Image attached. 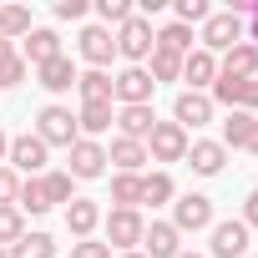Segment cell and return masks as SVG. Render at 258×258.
Wrapping results in <instances>:
<instances>
[{"label":"cell","instance_id":"obj_12","mask_svg":"<svg viewBox=\"0 0 258 258\" xmlns=\"http://www.w3.org/2000/svg\"><path fill=\"white\" fill-rule=\"evenodd\" d=\"M66 157H71V162H66L71 182H76V177H81V182H91V177H101V172H106V147H101V142H86V137H81Z\"/></svg>","mask_w":258,"mask_h":258},{"label":"cell","instance_id":"obj_36","mask_svg":"<svg viewBox=\"0 0 258 258\" xmlns=\"http://www.w3.org/2000/svg\"><path fill=\"white\" fill-rule=\"evenodd\" d=\"M26 71H31V66L21 61V51H16V56H6V61H0V91L21 86V81H26Z\"/></svg>","mask_w":258,"mask_h":258},{"label":"cell","instance_id":"obj_23","mask_svg":"<svg viewBox=\"0 0 258 258\" xmlns=\"http://www.w3.org/2000/svg\"><path fill=\"white\" fill-rule=\"evenodd\" d=\"M253 126H258V116H248V111H228V116H223V147H228V152H233V147H248Z\"/></svg>","mask_w":258,"mask_h":258},{"label":"cell","instance_id":"obj_15","mask_svg":"<svg viewBox=\"0 0 258 258\" xmlns=\"http://www.w3.org/2000/svg\"><path fill=\"white\" fill-rule=\"evenodd\" d=\"M218 76H228V81H253V76H258V46L238 41L233 51H223V56H218Z\"/></svg>","mask_w":258,"mask_h":258},{"label":"cell","instance_id":"obj_46","mask_svg":"<svg viewBox=\"0 0 258 258\" xmlns=\"http://www.w3.org/2000/svg\"><path fill=\"white\" fill-rule=\"evenodd\" d=\"M116 258H147V253H137V248H132V253H116Z\"/></svg>","mask_w":258,"mask_h":258},{"label":"cell","instance_id":"obj_7","mask_svg":"<svg viewBox=\"0 0 258 258\" xmlns=\"http://www.w3.org/2000/svg\"><path fill=\"white\" fill-rule=\"evenodd\" d=\"M198 41H203V51H213V56H218V51H233V46L243 41V16L213 11V16L203 21V36H198Z\"/></svg>","mask_w":258,"mask_h":258},{"label":"cell","instance_id":"obj_10","mask_svg":"<svg viewBox=\"0 0 258 258\" xmlns=\"http://www.w3.org/2000/svg\"><path fill=\"white\" fill-rule=\"evenodd\" d=\"M76 51H81V61H86L91 71H106V66H111V56H116V41H111V31H106V26H81Z\"/></svg>","mask_w":258,"mask_h":258},{"label":"cell","instance_id":"obj_31","mask_svg":"<svg viewBox=\"0 0 258 258\" xmlns=\"http://www.w3.org/2000/svg\"><path fill=\"white\" fill-rule=\"evenodd\" d=\"M142 203H147V208L172 203V177H167V172H147V177H142Z\"/></svg>","mask_w":258,"mask_h":258},{"label":"cell","instance_id":"obj_39","mask_svg":"<svg viewBox=\"0 0 258 258\" xmlns=\"http://www.w3.org/2000/svg\"><path fill=\"white\" fill-rule=\"evenodd\" d=\"M56 21H86V0H56Z\"/></svg>","mask_w":258,"mask_h":258},{"label":"cell","instance_id":"obj_22","mask_svg":"<svg viewBox=\"0 0 258 258\" xmlns=\"http://www.w3.org/2000/svg\"><path fill=\"white\" fill-rule=\"evenodd\" d=\"M152 126H157L152 106H116V132H121V137L147 142V137H152Z\"/></svg>","mask_w":258,"mask_h":258},{"label":"cell","instance_id":"obj_28","mask_svg":"<svg viewBox=\"0 0 258 258\" xmlns=\"http://www.w3.org/2000/svg\"><path fill=\"white\" fill-rule=\"evenodd\" d=\"M147 76H152V81H182V56L152 46V56H147Z\"/></svg>","mask_w":258,"mask_h":258},{"label":"cell","instance_id":"obj_18","mask_svg":"<svg viewBox=\"0 0 258 258\" xmlns=\"http://www.w3.org/2000/svg\"><path fill=\"white\" fill-rule=\"evenodd\" d=\"M106 162H111L116 172H132V177H142V167H147L152 157H147V142H132V137H116V142L106 147Z\"/></svg>","mask_w":258,"mask_h":258},{"label":"cell","instance_id":"obj_29","mask_svg":"<svg viewBox=\"0 0 258 258\" xmlns=\"http://www.w3.org/2000/svg\"><path fill=\"white\" fill-rule=\"evenodd\" d=\"M16 208H21V213H36V218H41V213H51L46 182H41V177H26V182H21V198H16Z\"/></svg>","mask_w":258,"mask_h":258},{"label":"cell","instance_id":"obj_40","mask_svg":"<svg viewBox=\"0 0 258 258\" xmlns=\"http://www.w3.org/2000/svg\"><path fill=\"white\" fill-rule=\"evenodd\" d=\"M238 111H248V116L258 111V76H253V81H243V96H238Z\"/></svg>","mask_w":258,"mask_h":258},{"label":"cell","instance_id":"obj_20","mask_svg":"<svg viewBox=\"0 0 258 258\" xmlns=\"http://www.w3.org/2000/svg\"><path fill=\"white\" fill-rule=\"evenodd\" d=\"M111 121H116V106H111V101H81V111H76V132H81L86 142H96Z\"/></svg>","mask_w":258,"mask_h":258},{"label":"cell","instance_id":"obj_45","mask_svg":"<svg viewBox=\"0 0 258 258\" xmlns=\"http://www.w3.org/2000/svg\"><path fill=\"white\" fill-rule=\"evenodd\" d=\"M248 152H253V157H258V126H253V137H248Z\"/></svg>","mask_w":258,"mask_h":258},{"label":"cell","instance_id":"obj_43","mask_svg":"<svg viewBox=\"0 0 258 258\" xmlns=\"http://www.w3.org/2000/svg\"><path fill=\"white\" fill-rule=\"evenodd\" d=\"M6 152H11V137H6V132H0V167H6Z\"/></svg>","mask_w":258,"mask_h":258},{"label":"cell","instance_id":"obj_14","mask_svg":"<svg viewBox=\"0 0 258 258\" xmlns=\"http://www.w3.org/2000/svg\"><path fill=\"white\" fill-rule=\"evenodd\" d=\"M142 253H147V258H177V253H182V233H177L167 218H152L147 233H142Z\"/></svg>","mask_w":258,"mask_h":258},{"label":"cell","instance_id":"obj_33","mask_svg":"<svg viewBox=\"0 0 258 258\" xmlns=\"http://www.w3.org/2000/svg\"><path fill=\"white\" fill-rule=\"evenodd\" d=\"M16 238H26V213L21 208H0V248H11Z\"/></svg>","mask_w":258,"mask_h":258},{"label":"cell","instance_id":"obj_26","mask_svg":"<svg viewBox=\"0 0 258 258\" xmlns=\"http://www.w3.org/2000/svg\"><path fill=\"white\" fill-rule=\"evenodd\" d=\"M76 91H81V101H111V76L106 71H76Z\"/></svg>","mask_w":258,"mask_h":258},{"label":"cell","instance_id":"obj_9","mask_svg":"<svg viewBox=\"0 0 258 258\" xmlns=\"http://www.w3.org/2000/svg\"><path fill=\"white\" fill-rule=\"evenodd\" d=\"M147 157L152 162H182L187 157V132L177 121H157L152 137H147Z\"/></svg>","mask_w":258,"mask_h":258},{"label":"cell","instance_id":"obj_34","mask_svg":"<svg viewBox=\"0 0 258 258\" xmlns=\"http://www.w3.org/2000/svg\"><path fill=\"white\" fill-rule=\"evenodd\" d=\"M41 182H46V198H51V208L76 198V192H71V172H41Z\"/></svg>","mask_w":258,"mask_h":258},{"label":"cell","instance_id":"obj_37","mask_svg":"<svg viewBox=\"0 0 258 258\" xmlns=\"http://www.w3.org/2000/svg\"><path fill=\"white\" fill-rule=\"evenodd\" d=\"M16 198H21V172L0 167V208H16Z\"/></svg>","mask_w":258,"mask_h":258},{"label":"cell","instance_id":"obj_11","mask_svg":"<svg viewBox=\"0 0 258 258\" xmlns=\"http://www.w3.org/2000/svg\"><path fill=\"white\" fill-rule=\"evenodd\" d=\"M172 121L182 126V132H187V126H192V132H198V126H208V121H213V96H208V91H177Z\"/></svg>","mask_w":258,"mask_h":258},{"label":"cell","instance_id":"obj_3","mask_svg":"<svg viewBox=\"0 0 258 258\" xmlns=\"http://www.w3.org/2000/svg\"><path fill=\"white\" fill-rule=\"evenodd\" d=\"M152 91H157V81L147 76V66H121L111 76V101L116 106H152Z\"/></svg>","mask_w":258,"mask_h":258},{"label":"cell","instance_id":"obj_24","mask_svg":"<svg viewBox=\"0 0 258 258\" xmlns=\"http://www.w3.org/2000/svg\"><path fill=\"white\" fill-rule=\"evenodd\" d=\"M192 41H198V36H192V26L167 21V26L157 31V41H152V46H157V51H172V56H187V51H192Z\"/></svg>","mask_w":258,"mask_h":258},{"label":"cell","instance_id":"obj_27","mask_svg":"<svg viewBox=\"0 0 258 258\" xmlns=\"http://www.w3.org/2000/svg\"><path fill=\"white\" fill-rule=\"evenodd\" d=\"M0 36L6 41H26L31 36V6H0Z\"/></svg>","mask_w":258,"mask_h":258},{"label":"cell","instance_id":"obj_21","mask_svg":"<svg viewBox=\"0 0 258 258\" xmlns=\"http://www.w3.org/2000/svg\"><path fill=\"white\" fill-rule=\"evenodd\" d=\"M96 223H101V208L91 203V198H71L66 203V233L81 243V238H91L96 233Z\"/></svg>","mask_w":258,"mask_h":258},{"label":"cell","instance_id":"obj_5","mask_svg":"<svg viewBox=\"0 0 258 258\" xmlns=\"http://www.w3.org/2000/svg\"><path fill=\"white\" fill-rule=\"evenodd\" d=\"M46 157H51V147H46L36 132H21V137H11L6 167H11V172H26V177H41V172H46Z\"/></svg>","mask_w":258,"mask_h":258},{"label":"cell","instance_id":"obj_4","mask_svg":"<svg viewBox=\"0 0 258 258\" xmlns=\"http://www.w3.org/2000/svg\"><path fill=\"white\" fill-rule=\"evenodd\" d=\"M142 233H147V218H142L137 208H111V213H106V248L132 253V248L142 243Z\"/></svg>","mask_w":258,"mask_h":258},{"label":"cell","instance_id":"obj_19","mask_svg":"<svg viewBox=\"0 0 258 258\" xmlns=\"http://www.w3.org/2000/svg\"><path fill=\"white\" fill-rule=\"evenodd\" d=\"M36 81H41L51 96H61V91H76V66H71V56L61 51V56H51L46 66H36Z\"/></svg>","mask_w":258,"mask_h":258},{"label":"cell","instance_id":"obj_25","mask_svg":"<svg viewBox=\"0 0 258 258\" xmlns=\"http://www.w3.org/2000/svg\"><path fill=\"white\" fill-rule=\"evenodd\" d=\"M6 253H11V258H56V238H51V233H26V238H16Z\"/></svg>","mask_w":258,"mask_h":258},{"label":"cell","instance_id":"obj_17","mask_svg":"<svg viewBox=\"0 0 258 258\" xmlns=\"http://www.w3.org/2000/svg\"><path fill=\"white\" fill-rule=\"evenodd\" d=\"M198 177H218L228 167V147L223 142H187V157H182Z\"/></svg>","mask_w":258,"mask_h":258},{"label":"cell","instance_id":"obj_32","mask_svg":"<svg viewBox=\"0 0 258 258\" xmlns=\"http://www.w3.org/2000/svg\"><path fill=\"white\" fill-rule=\"evenodd\" d=\"M96 16H101V26L111 31V26H126L137 11H132V0H96Z\"/></svg>","mask_w":258,"mask_h":258},{"label":"cell","instance_id":"obj_48","mask_svg":"<svg viewBox=\"0 0 258 258\" xmlns=\"http://www.w3.org/2000/svg\"><path fill=\"white\" fill-rule=\"evenodd\" d=\"M0 258H11V253H6V248H0Z\"/></svg>","mask_w":258,"mask_h":258},{"label":"cell","instance_id":"obj_44","mask_svg":"<svg viewBox=\"0 0 258 258\" xmlns=\"http://www.w3.org/2000/svg\"><path fill=\"white\" fill-rule=\"evenodd\" d=\"M6 56H16V46H11L6 36H0V61H6Z\"/></svg>","mask_w":258,"mask_h":258},{"label":"cell","instance_id":"obj_35","mask_svg":"<svg viewBox=\"0 0 258 258\" xmlns=\"http://www.w3.org/2000/svg\"><path fill=\"white\" fill-rule=\"evenodd\" d=\"M172 11H177V26H203V21L213 16V11H208V0H177Z\"/></svg>","mask_w":258,"mask_h":258},{"label":"cell","instance_id":"obj_38","mask_svg":"<svg viewBox=\"0 0 258 258\" xmlns=\"http://www.w3.org/2000/svg\"><path fill=\"white\" fill-rule=\"evenodd\" d=\"M71 258H111V248L96 238H81V243H71Z\"/></svg>","mask_w":258,"mask_h":258},{"label":"cell","instance_id":"obj_41","mask_svg":"<svg viewBox=\"0 0 258 258\" xmlns=\"http://www.w3.org/2000/svg\"><path fill=\"white\" fill-rule=\"evenodd\" d=\"M243 228H248V233L258 228V187H253V192L243 198Z\"/></svg>","mask_w":258,"mask_h":258},{"label":"cell","instance_id":"obj_30","mask_svg":"<svg viewBox=\"0 0 258 258\" xmlns=\"http://www.w3.org/2000/svg\"><path fill=\"white\" fill-rule=\"evenodd\" d=\"M137 203H142V177L116 172L111 177V208H137Z\"/></svg>","mask_w":258,"mask_h":258},{"label":"cell","instance_id":"obj_2","mask_svg":"<svg viewBox=\"0 0 258 258\" xmlns=\"http://www.w3.org/2000/svg\"><path fill=\"white\" fill-rule=\"evenodd\" d=\"M36 137L46 142V147H76L81 142V132H76V111L71 106H61V101H51V106H41V116H36Z\"/></svg>","mask_w":258,"mask_h":258},{"label":"cell","instance_id":"obj_1","mask_svg":"<svg viewBox=\"0 0 258 258\" xmlns=\"http://www.w3.org/2000/svg\"><path fill=\"white\" fill-rule=\"evenodd\" d=\"M111 41H116V56H121L126 66H147L157 31H152V21H147V16H132L126 26H116V31H111Z\"/></svg>","mask_w":258,"mask_h":258},{"label":"cell","instance_id":"obj_8","mask_svg":"<svg viewBox=\"0 0 258 258\" xmlns=\"http://www.w3.org/2000/svg\"><path fill=\"white\" fill-rule=\"evenodd\" d=\"M208 233H213L208 258H248V228H243V218H223Z\"/></svg>","mask_w":258,"mask_h":258},{"label":"cell","instance_id":"obj_6","mask_svg":"<svg viewBox=\"0 0 258 258\" xmlns=\"http://www.w3.org/2000/svg\"><path fill=\"white\" fill-rule=\"evenodd\" d=\"M177 233H203V228H213L218 218H213V198L208 192H182L177 203H172V218H167Z\"/></svg>","mask_w":258,"mask_h":258},{"label":"cell","instance_id":"obj_47","mask_svg":"<svg viewBox=\"0 0 258 258\" xmlns=\"http://www.w3.org/2000/svg\"><path fill=\"white\" fill-rule=\"evenodd\" d=\"M177 258H208V253H187V248H182V253H177Z\"/></svg>","mask_w":258,"mask_h":258},{"label":"cell","instance_id":"obj_16","mask_svg":"<svg viewBox=\"0 0 258 258\" xmlns=\"http://www.w3.org/2000/svg\"><path fill=\"white\" fill-rule=\"evenodd\" d=\"M51 56H61V36L51 26H31V36L21 41V61L26 66H46Z\"/></svg>","mask_w":258,"mask_h":258},{"label":"cell","instance_id":"obj_13","mask_svg":"<svg viewBox=\"0 0 258 258\" xmlns=\"http://www.w3.org/2000/svg\"><path fill=\"white\" fill-rule=\"evenodd\" d=\"M182 81H187V91H213V81H218V56L203 51V46H192V51L182 56Z\"/></svg>","mask_w":258,"mask_h":258},{"label":"cell","instance_id":"obj_42","mask_svg":"<svg viewBox=\"0 0 258 258\" xmlns=\"http://www.w3.org/2000/svg\"><path fill=\"white\" fill-rule=\"evenodd\" d=\"M248 16H253V26H248V36H243V41H248V46H258V0L248 6Z\"/></svg>","mask_w":258,"mask_h":258}]
</instances>
